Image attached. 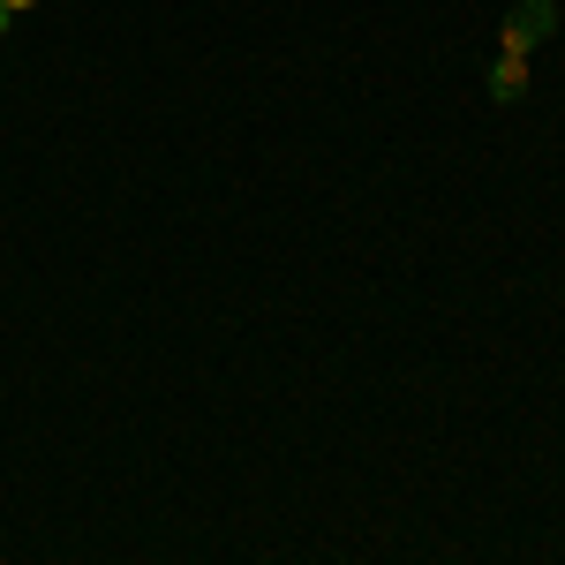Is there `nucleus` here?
Masks as SVG:
<instances>
[{
    "label": "nucleus",
    "mask_w": 565,
    "mask_h": 565,
    "mask_svg": "<svg viewBox=\"0 0 565 565\" xmlns=\"http://www.w3.org/2000/svg\"><path fill=\"white\" fill-rule=\"evenodd\" d=\"M8 23H15V15H8V8H0V39H8Z\"/></svg>",
    "instance_id": "3"
},
{
    "label": "nucleus",
    "mask_w": 565,
    "mask_h": 565,
    "mask_svg": "<svg viewBox=\"0 0 565 565\" xmlns=\"http://www.w3.org/2000/svg\"><path fill=\"white\" fill-rule=\"evenodd\" d=\"M551 31H558V0H521V8L505 15V39L498 45H505V53H535Z\"/></svg>",
    "instance_id": "1"
},
{
    "label": "nucleus",
    "mask_w": 565,
    "mask_h": 565,
    "mask_svg": "<svg viewBox=\"0 0 565 565\" xmlns=\"http://www.w3.org/2000/svg\"><path fill=\"white\" fill-rule=\"evenodd\" d=\"M0 8H8V15H23V8H39V0H0Z\"/></svg>",
    "instance_id": "2"
}]
</instances>
